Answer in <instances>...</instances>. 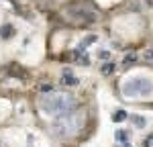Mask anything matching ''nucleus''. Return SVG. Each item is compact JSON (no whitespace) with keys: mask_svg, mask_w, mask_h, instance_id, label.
Listing matches in <instances>:
<instances>
[{"mask_svg":"<svg viewBox=\"0 0 153 147\" xmlns=\"http://www.w3.org/2000/svg\"><path fill=\"white\" fill-rule=\"evenodd\" d=\"M82 125H84V114L74 110V112H68V114L55 117V121L51 125V131L57 137H71L82 129Z\"/></svg>","mask_w":153,"mask_h":147,"instance_id":"obj_2","label":"nucleus"},{"mask_svg":"<svg viewBox=\"0 0 153 147\" xmlns=\"http://www.w3.org/2000/svg\"><path fill=\"white\" fill-rule=\"evenodd\" d=\"M39 90H41V92H49V94H51V92H53V86H51V84H41V88H39Z\"/></svg>","mask_w":153,"mask_h":147,"instance_id":"obj_13","label":"nucleus"},{"mask_svg":"<svg viewBox=\"0 0 153 147\" xmlns=\"http://www.w3.org/2000/svg\"><path fill=\"white\" fill-rule=\"evenodd\" d=\"M39 106L45 110L47 114L61 117V114H68V112L78 110V100L71 94H47V96L39 98Z\"/></svg>","mask_w":153,"mask_h":147,"instance_id":"obj_1","label":"nucleus"},{"mask_svg":"<svg viewBox=\"0 0 153 147\" xmlns=\"http://www.w3.org/2000/svg\"><path fill=\"white\" fill-rule=\"evenodd\" d=\"M10 72L14 74V76H25V70H21V68H12Z\"/></svg>","mask_w":153,"mask_h":147,"instance_id":"obj_15","label":"nucleus"},{"mask_svg":"<svg viewBox=\"0 0 153 147\" xmlns=\"http://www.w3.org/2000/svg\"><path fill=\"white\" fill-rule=\"evenodd\" d=\"M143 57H145V61H147V63H153V49H147Z\"/></svg>","mask_w":153,"mask_h":147,"instance_id":"obj_12","label":"nucleus"},{"mask_svg":"<svg viewBox=\"0 0 153 147\" xmlns=\"http://www.w3.org/2000/svg\"><path fill=\"white\" fill-rule=\"evenodd\" d=\"M61 82H63L65 86H78L80 84V80H78L70 70H63V74H61Z\"/></svg>","mask_w":153,"mask_h":147,"instance_id":"obj_4","label":"nucleus"},{"mask_svg":"<svg viewBox=\"0 0 153 147\" xmlns=\"http://www.w3.org/2000/svg\"><path fill=\"white\" fill-rule=\"evenodd\" d=\"M98 57L100 59H108V51H98Z\"/></svg>","mask_w":153,"mask_h":147,"instance_id":"obj_16","label":"nucleus"},{"mask_svg":"<svg viewBox=\"0 0 153 147\" xmlns=\"http://www.w3.org/2000/svg\"><path fill=\"white\" fill-rule=\"evenodd\" d=\"M12 35H14L12 24H2V27H0V37H2V39H10Z\"/></svg>","mask_w":153,"mask_h":147,"instance_id":"obj_6","label":"nucleus"},{"mask_svg":"<svg viewBox=\"0 0 153 147\" xmlns=\"http://www.w3.org/2000/svg\"><path fill=\"white\" fill-rule=\"evenodd\" d=\"M114 137H117V141H120V143H127L129 141V133L127 131H117Z\"/></svg>","mask_w":153,"mask_h":147,"instance_id":"obj_10","label":"nucleus"},{"mask_svg":"<svg viewBox=\"0 0 153 147\" xmlns=\"http://www.w3.org/2000/svg\"><path fill=\"white\" fill-rule=\"evenodd\" d=\"M114 70H117V63H114V61H106L104 65H102V70H100V72L104 74V76H110Z\"/></svg>","mask_w":153,"mask_h":147,"instance_id":"obj_7","label":"nucleus"},{"mask_svg":"<svg viewBox=\"0 0 153 147\" xmlns=\"http://www.w3.org/2000/svg\"><path fill=\"white\" fill-rule=\"evenodd\" d=\"M133 125L139 127V129H143V127H145V119H143V117H133Z\"/></svg>","mask_w":153,"mask_h":147,"instance_id":"obj_11","label":"nucleus"},{"mask_svg":"<svg viewBox=\"0 0 153 147\" xmlns=\"http://www.w3.org/2000/svg\"><path fill=\"white\" fill-rule=\"evenodd\" d=\"M143 145H145V147H153V135H149V137H145Z\"/></svg>","mask_w":153,"mask_h":147,"instance_id":"obj_14","label":"nucleus"},{"mask_svg":"<svg viewBox=\"0 0 153 147\" xmlns=\"http://www.w3.org/2000/svg\"><path fill=\"white\" fill-rule=\"evenodd\" d=\"M74 57L78 59L80 65H90V57L86 55V51H82V49H76V51H74Z\"/></svg>","mask_w":153,"mask_h":147,"instance_id":"obj_5","label":"nucleus"},{"mask_svg":"<svg viewBox=\"0 0 153 147\" xmlns=\"http://www.w3.org/2000/svg\"><path fill=\"white\" fill-rule=\"evenodd\" d=\"M127 117H129V114H127V110H117V112H114V114H112V121L114 122H123V121H127Z\"/></svg>","mask_w":153,"mask_h":147,"instance_id":"obj_8","label":"nucleus"},{"mask_svg":"<svg viewBox=\"0 0 153 147\" xmlns=\"http://www.w3.org/2000/svg\"><path fill=\"white\" fill-rule=\"evenodd\" d=\"M151 92H153V82L147 78H131L123 84V94L127 98L149 96Z\"/></svg>","mask_w":153,"mask_h":147,"instance_id":"obj_3","label":"nucleus"},{"mask_svg":"<svg viewBox=\"0 0 153 147\" xmlns=\"http://www.w3.org/2000/svg\"><path fill=\"white\" fill-rule=\"evenodd\" d=\"M135 61H137V55H135V53H129V55H125V59H123V65H125V68H129V65H133Z\"/></svg>","mask_w":153,"mask_h":147,"instance_id":"obj_9","label":"nucleus"}]
</instances>
